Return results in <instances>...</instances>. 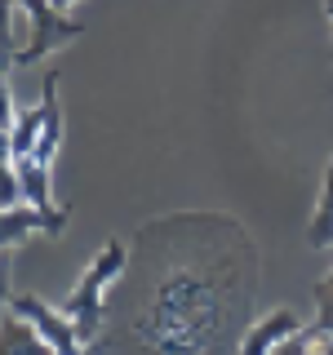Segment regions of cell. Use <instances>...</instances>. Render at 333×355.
Here are the masks:
<instances>
[{
	"label": "cell",
	"instance_id": "1",
	"mask_svg": "<svg viewBox=\"0 0 333 355\" xmlns=\"http://www.w3.org/2000/svg\"><path fill=\"white\" fill-rule=\"evenodd\" d=\"M129 266V253H125V244L120 240H107L103 249H98V258L85 266V275H80V284L71 288V293L62 297V315L71 320L76 329H80V338L85 342H94L98 338V324H103V293L111 284L120 280V271Z\"/></svg>",
	"mask_w": 333,
	"mask_h": 355
},
{
	"label": "cell",
	"instance_id": "2",
	"mask_svg": "<svg viewBox=\"0 0 333 355\" xmlns=\"http://www.w3.org/2000/svg\"><path fill=\"white\" fill-rule=\"evenodd\" d=\"M18 9H22V18H27V31H22V40L18 44V53L9 62H40V58H49L53 49H62V44H71L76 36H85V27L76 22L71 14H62L53 0H18Z\"/></svg>",
	"mask_w": 333,
	"mask_h": 355
},
{
	"label": "cell",
	"instance_id": "3",
	"mask_svg": "<svg viewBox=\"0 0 333 355\" xmlns=\"http://www.w3.org/2000/svg\"><path fill=\"white\" fill-rule=\"evenodd\" d=\"M9 311H18L22 320H31L36 333L53 347V355H103V342H98V338L85 342L80 329H76L58 306H49L36 293H14V297H9Z\"/></svg>",
	"mask_w": 333,
	"mask_h": 355
},
{
	"label": "cell",
	"instance_id": "4",
	"mask_svg": "<svg viewBox=\"0 0 333 355\" xmlns=\"http://www.w3.org/2000/svg\"><path fill=\"white\" fill-rule=\"evenodd\" d=\"M31 231L58 236V231H67V214H40V209H31V205L0 209V253H9L14 244H22Z\"/></svg>",
	"mask_w": 333,
	"mask_h": 355
},
{
	"label": "cell",
	"instance_id": "5",
	"mask_svg": "<svg viewBox=\"0 0 333 355\" xmlns=\"http://www.w3.org/2000/svg\"><path fill=\"white\" fill-rule=\"evenodd\" d=\"M298 329H302L298 311L275 306V311H266L262 320H253V324H249V333L240 338V355H275V347H280L284 338H293Z\"/></svg>",
	"mask_w": 333,
	"mask_h": 355
},
{
	"label": "cell",
	"instance_id": "6",
	"mask_svg": "<svg viewBox=\"0 0 333 355\" xmlns=\"http://www.w3.org/2000/svg\"><path fill=\"white\" fill-rule=\"evenodd\" d=\"M40 107H44V125H40V142L31 151L36 164H49L58 160V147H62V103H58V76H44V89H40Z\"/></svg>",
	"mask_w": 333,
	"mask_h": 355
},
{
	"label": "cell",
	"instance_id": "7",
	"mask_svg": "<svg viewBox=\"0 0 333 355\" xmlns=\"http://www.w3.org/2000/svg\"><path fill=\"white\" fill-rule=\"evenodd\" d=\"M0 355H53V347L36 333L31 320H22L18 311L0 315Z\"/></svg>",
	"mask_w": 333,
	"mask_h": 355
},
{
	"label": "cell",
	"instance_id": "8",
	"mask_svg": "<svg viewBox=\"0 0 333 355\" xmlns=\"http://www.w3.org/2000/svg\"><path fill=\"white\" fill-rule=\"evenodd\" d=\"M18 164V187H22V205L40 209V214H62L53 205V169L36 160H14Z\"/></svg>",
	"mask_w": 333,
	"mask_h": 355
},
{
	"label": "cell",
	"instance_id": "9",
	"mask_svg": "<svg viewBox=\"0 0 333 355\" xmlns=\"http://www.w3.org/2000/svg\"><path fill=\"white\" fill-rule=\"evenodd\" d=\"M40 125H44V107H27L22 111L18 107V116H14V125H9V155L14 160H31V151H36V142H40Z\"/></svg>",
	"mask_w": 333,
	"mask_h": 355
},
{
	"label": "cell",
	"instance_id": "10",
	"mask_svg": "<svg viewBox=\"0 0 333 355\" xmlns=\"http://www.w3.org/2000/svg\"><path fill=\"white\" fill-rule=\"evenodd\" d=\"M307 240H311V249H333V155H329L325 187H320V205H316V214H311Z\"/></svg>",
	"mask_w": 333,
	"mask_h": 355
},
{
	"label": "cell",
	"instance_id": "11",
	"mask_svg": "<svg viewBox=\"0 0 333 355\" xmlns=\"http://www.w3.org/2000/svg\"><path fill=\"white\" fill-rule=\"evenodd\" d=\"M22 205V187H18V164L14 155H0V209Z\"/></svg>",
	"mask_w": 333,
	"mask_h": 355
},
{
	"label": "cell",
	"instance_id": "12",
	"mask_svg": "<svg viewBox=\"0 0 333 355\" xmlns=\"http://www.w3.org/2000/svg\"><path fill=\"white\" fill-rule=\"evenodd\" d=\"M316 324L325 329V333H333V271L316 288Z\"/></svg>",
	"mask_w": 333,
	"mask_h": 355
},
{
	"label": "cell",
	"instance_id": "13",
	"mask_svg": "<svg viewBox=\"0 0 333 355\" xmlns=\"http://www.w3.org/2000/svg\"><path fill=\"white\" fill-rule=\"evenodd\" d=\"M18 107H14V94H9V58H0V129L9 133V125H14Z\"/></svg>",
	"mask_w": 333,
	"mask_h": 355
},
{
	"label": "cell",
	"instance_id": "14",
	"mask_svg": "<svg viewBox=\"0 0 333 355\" xmlns=\"http://www.w3.org/2000/svg\"><path fill=\"white\" fill-rule=\"evenodd\" d=\"M14 22H18V0H0V44H5V58H14Z\"/></svg>",
	"mask_w": 333,
	"mask_h": 355
},
{
	"label": "cell",
	"instance_id": "15",
	"mask_svg": "<svg viewBox=\"0 0 333 355\" xmlns=\"http://www.w3.org/2000/svg\"><path fill=\"white\" fill-rule=\"evenodd\" d=\"M9 297H14V288H9V262H0V315L9 311Z\"/></svg>",
	"mask_w": 333,
	"mask_h": 355
},
{
	"label": "cell",
	"instance_id": "16",
	"mask_svg": "<svg viewBox=\"0 0 333 355\" xmlns=\"http://www.w3.org/2000/svg\"><path fill=\"white\" fill-rule=\"evenodd\" d=\"M53 5H58V9H62V14H67V9H71V5H76V0H53Z\"/></svg>",
	"mask_w": 333,
	"mask_h": 355
},
{
	"label": "cell",
	"instance_id": "17",
	"mask_svg": "<svg viewBox=\"0 0 333 355\" xmlns=\"http://www.w3.org/2000/svg\"><path fill=\"white\" fill-rule=\"evenodd\" d=\"M325 14H329V22H333V0H325Z\"/></svg>",
	"mask_w": 333,
	"mask_h": 355
},
{
	"label": "cell",
	"instance_id": "18",
	"mask_svg": "<svg viewBox=\"0 0 333 355\" xmlns=\"http://www.w3.org/2000/svg\"><path fill=\"white\" fill-rule=\"evenodd\" d=\"M0 58H5V44H0Z\"/></svg>",
	"mask_w": 333,
	"mask_h": 355
},
{
	"label": "cell",
	"instance_id": "19",
	"mask_svg": "<svg viewBox=\"0 0 333 355\" xmlns=\"http://www.w3.org/2000/svg\"><path fill=\"white\" fill-rule=\"evenodd\" d=\"M0 262H5V253H0Z\"/></svg>",
	"mask_w": 333,
	"mask_h": 355
}]
</instances>
